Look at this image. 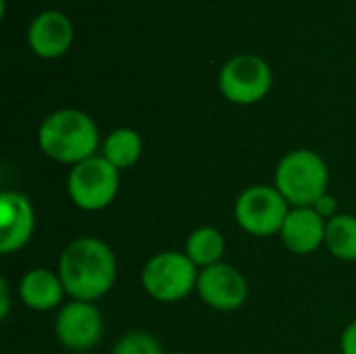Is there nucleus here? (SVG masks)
<instances>
[{"mask_svg": "<svg viewBox=\"0 0 356 354\" xmlns=\"http://www.w3.org/2000/svg\"><path fill=\"white\" fill-rule=\"evenodd\" d=\"M58 277L73 300L92 303L104 296L115 284V255L98 238H77L60 255Z\"/></svg>", "mask_w": 356, "mask_h": 354, "instance_id": "f257e3e1", "label": "nucleus"}, {"mask_svg": "<svg viewBox=\"0 0 356 354\" xmlns=\"http://www.w3.org/2000/svg\"><path fill=\"white\" fill-rule=\"evenodd\" d=\"M38 142L48 159L77 165L96 156L94 152L98 148V127L83 111L60 108L42 121Z\"/></svg>", "mask_w": 356, "mask_h": 354, "instance_id": "f03ea898", "label": "nucleus"}, {"mask_svg": "<svg viewBox=\"0 0 356 354\" xmlns=\"http://www.w3.org/2000/svg\"><path fill=\"white\" fill-rule=\"evenodd\" d=\"M330 173L323 159L313 150L288 152L275 171V188L288 200V204L315 207L327 190Z\"/></svg>", "mask_w": 356, "mask_h": 354, "instance_id": "7ed1b4c3", "label": "nucleus"}, {"mask_svg": "<svg viewBox=\"0 0 356 354\" xmlns=\"http://www.w3.org/2000/svg\"><path fill=\"white\" fill-rule=\"evenodd\" d=\"M196 265L188 255L175 250L154 255L142 271L144 290L161 303H177L186 298L192 288H196Z\"/></svg>", "mask_w": 356, "mask_h": 354, "instance_id": "20e7f679", "label": "nucleus"}, {"mask_svg": "<svg viewBox=\"0 0 356 354\" xmlns=\"http://www.w3.org/2000/svg\"><path fill=\"white\" fill-rule=\"evenodd\" d=\"M71 200L83 211H100L108 207L119 190V169L104 156H92L73 165L67 182Z\"/></svg>", "mask_w": 356, "mask_h": 354, "instance_id": "39448f33", "label": "nucleus"}, {"mask_svg": "<svg viewBox=\"0 0 356 354\" xmlns=\"http://www.w3.org/2000/svg\"><path fill=\"white\" fill-rule=\"evenodd\" d=\"M271 69L257 54H238L229 58L219 73L221 94L236 104H254L271 90Z\"/></svg>", "mask_w": 356, "mask_h": 354, "instance_id": "423d86ee", "label": "nucleus"}, {"mask_svg": "<svg viewBox=\"0 0 356 354\" xmlns=\"http://www.w3.org/2000/svg\"><path fill=\"white\" fill-rule=\"evenodd\" d=\"M288 213V200L277 188L269 186H252L244 190L236 202V219L240 227L261 238L280 234Z\"/></svg>", "mask_w": 356, "mask_h": 354, "instance_id": "0eeeda50", "label": "nucleus"}, {"mask_svg": "<svg viewBox=\"0 0 356 354\" xmlns=\"http://www.w3.org/2000/svg\"><path fill=\"white\" fill-rule=\"evenodd\" d=\"M56 338L69 351H90L102 338V315L92 303L73 300L65 305L56 317Z\"/></svg>", "mask_w": 356, "mask_h": 354, "instance_id": "6e6552de", "label": "nucleus"}, {"mask_svg": "<svg viewBox=\"0 0 356 354\" xmlns=\"http://www.w3.org/2000/svg\"><path fill=\"white\" fill-rule=\"evenodd\" d=\"M196 290L200 298L217 311H236L246 303L248 296L244 275L225 263L204 267L198 273Z\"/></svg>", "mask_w": 356, "mask_h": 354, "instance_id": "1a4fd4ad", "label": "nucleus"}, {"mask_svg": "<svg viewBox=\"0 0 356 354\" xmlns=\"http://www.w3.org/2000/svg\"><path fill=\"white\" fill-rule=\"evenodd\" d=\"M29 48L42 58H56L73 44V23L60 10H42L27 29Z\"/></svg>", "mask_w": 356, "mask_h": 354, "instance_id": "9d476101", "label": "nucleus"}, {"mask_svg": "<svg viewBox=\"0 0 356 354\" xmlns=\"http://www.w3.org/2000/svg\"><path fill=\"white\" fill-rule=\"evenodd\" d=\"M31 202L19 192L0 194V250L10 255L23 248L33 234Z\"/></svg>", "mask_w": 356, "mask_h": 354, "instance_id": "9b49d317", "label": "nucleus"}, {"mask_svg": "<svg viewBox=\"0 0 356 354\" xmlns=\"http://www.w3.org/2000/svg\"><path fill=\"white\" fill-rule=\"evenodd\" d=\"M327 223L313 207H300L288 213L282 225V240L294 255H311L325 244Z\"/></svg>", "mask_w": 356, "mask_h": 354, "instance_id": "f8f14e48", "label": "nucleus"}, {"mask_svg": "<svg viewBox=\"0 0 356 354\" xmlns=\"http://www.w3.org/2000/svg\"><path fill=\"white\" fill-rule=\"evenodd\" d=\"M65 286L58 275L50 273L48 269H31L23 275L19 284V294L25 307L33 311H48L54 309L63 300Z\"/></svg>", "mask_w": 356, "mask_h": 354, "instance_id": "ddd939ff", "label": "nucleus"}, {"mask_svg": "<svg viewBox=\"0 0 356 354\" xmlns=\"http://www.w3.org/2000/svg\"><path fill=\"white\" fill-rule=\"evenodd\" d=\"M225 250V240L219 230L215 227H200L192 232L186 244V255L196 267H211L221 263Z\"/></svg>", "mask_w": 356, "mask_h": 354, "instance_id": "4468645a", "label": "nucleus"}, {"mask_svg": "<svg viewBox=\"0 0 356 354\" xmlns=\"http://www.w3.org/2000/svg\"><path fill=\"white\" fill-rule=\"evenodd\" d=\"M102 156L115 167V169H127L138 163L142 154V140L134 129L121 127L108 134L102 146Z\"/></svg>", "mask_w": 356, "mask_h": 354, "instance_id": "2eb2a0df", "label": "nucleus"}, {"mask_svg": "<svg viewBox=\"0 0 356 354\" xmlns=\"http://www.w3.org/2000/svg\"><path fill=\"white\" fill-rule=\"evenodd\" d=\"M327 250L342 261H356V217L336 215L325 227Z\"/></svg>", "mask_w": 356, "mask_h": 354, "instance_id": "dca6fc26", "label": "nucleus"}, {"mask_svg": "<svg viewBox=\"0 0 356 354\" xmlns=\"http://www.w3.org/2000/svg\"><path fill=\"white\" fill-rule=\"evenodd\" d=\"M113 354H163V351L150 334L129 332L115 344Z\"/></svg>", "mask_w": 356, "mask_h": 354, "instance_id": "f3484780", "label": "nucleus"}, {"mask_svg": "<svg viewBox=\"0 0 356 354\" xmlns=\"http://www.w3.org/2000/svg\"><path fill=\"white\" fill-rule=\"evenodd\" d=\"M342 353L356 354V321H353L342 334Z\"/></svg>", "mask_w": 356, "mask_h": 354, "instance_id": "a211bd4d", "label": "nucleus"}, {"mask_svg": "<svg viewBox=\"0 0 356 354\" xmlns=\"http://www.w3.org/2000/svg\"><path fill=\"white\" fill-rule=\"evenodd\" d=\"M313 209H315L323 219H325V217H330V219H332V217H336V215H334V213H336V198H330V196L325 194V196H323V198H321Z\"/></svg>", "mask_w": 356, "mask_h": 354, "instance_id": "6ab92c4d", "label": "nucleus"}, {"mask_svg": "<svg viewBox=\"0 0 356 354\" xmlns=\"http://www.w3.org/2000/svg\"><path fill=\"white\" fill-rule=\"evenodd\" d=\"M177 354H184V353H177Z\"/></svg>", "mask_w": 356, "mask_h": 354, "instance_id": "aec40b11", "label": "nucleus"}]
</instances>
